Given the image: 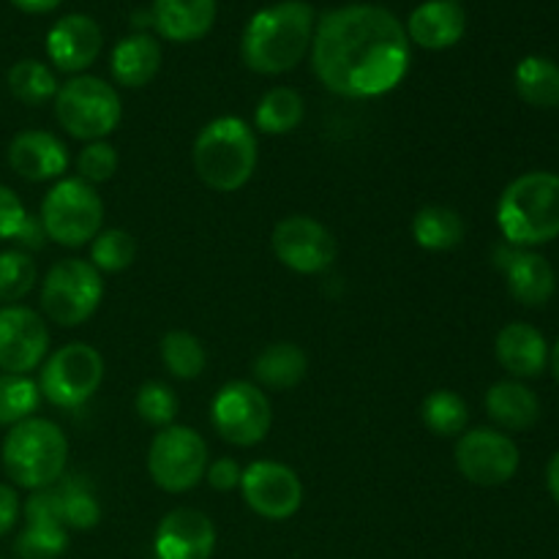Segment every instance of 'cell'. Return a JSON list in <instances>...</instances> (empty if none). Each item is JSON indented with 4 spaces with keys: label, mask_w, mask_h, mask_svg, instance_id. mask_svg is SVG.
I'll return each instance as SVG.
<instances>
[{
    "label": "cell",
    "mask_w": 559,
    "mask_h": 559,
    "mask_svg": "<svg viewBox=\"0 0 559 559\" xmlns=\"http://www.w3.org/2000/svg\"><path fill=\"white\" fill-rule=\"evenodd\" d=\"M44 238H47V235H44L41 222H36V218H27L25 229H22V235L16 240H20V243H25V246H31V249H41Z\"/></svg>",
    "instance_id": "b9f144b4"
},
{
    "label": "cell",
    "mask_w": 559,
    "mask_h": 559,
    "mask_svg": "<svg viewBox=\"0 0 559 559\" xmlns=\"http://www.w3.org/2000/svg\"><path fill=\"white\" fill-rule=\"evenodd\" d=\"M91 243V265L98 273L126 271L136 257V243L126 229H102Z\"/></svg>",
    "instance_id": "e575fe53"
},
{
    "label": "cell",
    "mask_w": 559,
    "mask_h": 559,
    "mask_svg": "<svg viewBox=\"0 0 559 559\" xmlns=\"http://www.w3.org/2000/svg\"><path fill=\"white\" fill-rule=\"evenodd\" d=\"M495 353L502 369L519 380L540 377L549 364V344H546L544 333L527 322H511L502 328L497 333Z\"/></svg>",
    "instance_id": "44dd1931"
},
{
    "label": "cell",
    "mask_w": 559,
    "mask_h": 559,
    "mask_svg": "<svg viewBox=\"0 0 559 559\" xmlns=\"http://www.w3.org/2000/svg\"><path fill=\"white\" fill-rule=\"evenodd\" d=\"M519 448L508 435L497 429L464 431L456 442V467L469 484L502 486L516 475Z\"/></svg>",
    "instance_id": "4fadbf2b"
},
{
    "label": "cell",
    "mask_w": 559,
    "mask_h": 559,
    "mask_svg": "<svg viewBox=\"0 0 559 559\" xmlns=\"http://www.w3.org/2000/svg\"><path fill=\"white\" fill-rule=\"evenodd\" d=\"M304 120V98L293 87H273L260 98L254 126L262 134H289Z\"/></svg>",
    "instance_id": "f1b7e54d"
},
{
    "label": "cell",
    "mask_w": 559,
    "mask_h": 559,
    "mask_svg": "<svg viewBox=\"0 0 559 559\" xmlns=\"http://www.w3.org/2000/svg\"><path fill=\"white\" fill-rule=\"evenodd\" d=\"M311 66L336 96H382L409 69L407 31L382 5H342L322 14L311 38Z\"/></svg>",
    "instance_id": "6da1fadb"
},
{
    "label": "cell",
    "mask_w": 559,
    "mask_h": 559,
    "mask_svg": "<svg viewBox=\"0 0 559 559\" xmlns=\"http://www.w3.org/2000/svg\"><path fill=\"white\" fill-rule=\"evenodd\" d=\"M9 91L16 102L27 104V107H38L55 98L58 93V80H55L52 69L38 60H20L9 69Z\"/></svg>",
    "instance_id": "1f68e13d"
},
{
    "label": "cell",
    "mask_w": 559,
    "mask_h": 559,
    "mask_svg": "<svg viewBox=\"0 0 559 559\" xmlns=\"http://www.w3.org/2000/svg\"><path fill=\"white\" fill-rule=\"evenodd\" d=\"M413 238L426 251H451L464 240V222L453 207L426 205L415 213Z\"/></svg>",
    "instance_id": "83f0119b"
},
{
    "label": "cell",
    "mask_w": 559,
    "mask_h": 559,
    "mask_svg": "<svg viewBox=\"0 0 559 559\" xmlns=\"http://www.w3.org/2000/svg\"><path fill=\"white\" fill-rule=\"evenodd\" d=\"M486 413L500 429L524 431L533 429L540 418V402L527 385L519 380L495 382L486 393Z\"/></svg>",
    "instance_id": "cb8c5ba5"
},
{
    "label": "cell",
    "mask_w": 559,
    "mask_h": 559,
    "mask_svg": "<svg viewBox=\"0 0 559 559\" xmlns=\"http://www.w3.org/2000/svg\"><path fill=\"white\" fill-rule=\"evenodd\" d=\"M211 424L216 435L229 445H260L273 424L271 402L254 382L233 380L213 399Z\"/></svg>",
    "instance_id": "8fae6325"
},
{
    "label": "cell",
    "mask_w": 559,
    "mask_h": 559,
    "mask_svg": "<svg viewBox=\"0 0 559 559\" xmlns=\"http://www.w3.org/2000/svg\"><path fill=\"white\" fill-rule=\"evenodd\" d=\"M513 82H516V93L522 96V102H527L530 107H559V66L555 60L530 55L516 66Z\"/></svg>",
    "instance_id": "4316f807"
},
{
    "label": "cell",
    "mask_w": 559,
    "mask_h": 559,
    "mask_svg": "<svg viewBox=\"0 0 559 559\" xmlns=\"http://www.w3.org/2000/svg\"><path fill=\"white\" fill-rule=\"evenodd\" d=\"M38 222L49 240L76 249L91 243L102 233L104 202L96 186L85 183L82 178H60L44 197Z\"/></svg>",
    "instance_id": "52a82bcc"
},
{
    "label": "cell",
    "mask_w": 559,
    "mask_h": 559,
    "mask_svg": "<svg viewBox=\"0 0 559 559\" xmlns=\"http://www.w3.org/2000/svg\"><path fill=\"white\" fill-rule=\"evenodd\" d=\"M102 298V273L85 260H60L41 282L44 314L60 328H76L91 320Z\"/></svg>",
    "instance_id": "9c48e42d"
},
{
    "label": "cell",
    "mask_w": 559,
    "mask_h": 559,
    "mask_svg": "<svg viewBox=\"0 0 559 559\" xmlns=\"http://www.w3.org/2000/svg\"><path fill=\"white\" fill-rule=\"evenodd\" d=\"M76 178H82L85 183H107L115 173H118V151L115 145H109L107 140L87 142L85 147L76 156Z\"/></svg>",
    "instance_id": "74e56055"
},
{
    "label": "cell",
    "mask_w": 559,
    "mask_h": 559,
    "mask_svg": "<svg viewBox=\"0 0 559 559\" xmlns=\"http://www.w3.org/2000/svg\"><path fill=\"white\" fill-rule=\"evenodd\" d=\"M314 38V9L304 0H287L262 9L249 20L240 41L243 63L257 74L293 71Z\"/></svg>",
    "instance_id": "7a4b0ae2"
},
{
    "label": "cell",
    "mask_w": 559,
    "mask_h": 559,
    "mask_svg": "<svg viewBox=\"0 0 559 559\" xmlns=\"http://www.w3.org/2000/svg\"><path fill=\"white\" fill-rule=\"evenodd\" d=\"M453 3H459V0H453Z\"/></svg>",
    "instance_id": "bcb514c9"
},
{
    "label": "cell",
    "mask_w": 559,
    "mask_h": 559,
    "mask_svg": "<svg viewBox=\"0 0 559 559\" xmlns=\"http://www.w3.org/2000/svg\"><path fill=\"white\" fill-rule=\"evenodd\" d=\"M205 478H207V484H211L216 491H233V489H238V486H240L243 469H240V464L235 462V459L224 456V459H216L213 464H207Z\"/></svg>",
    "instance_id": "ab89813d"
},
{
    "label": "cell",
    "mask_w": 559,
    "mask_h": 559,
    "mask_svg": "<svg viewBox=\"0 0 559 559\" xmlns=\"http://www.w3.org/2000/svg\"><path fill=\"white\" fill-rule=\"evenodd\" d=\"M5 475L22 489H47L66 475L69 440L58 424L47 418H27L11 426L3 440Z\"/></svg>",
    "instance_id": "5b68a950"
},
{
    "label": "cell",
    "mask_w": 559,
    "mask_h": 559,
    "mask_svg": "<svg viewBox=\"0 0 559 559\" xmlns=\"http://www.w3.org/2000/svg\"><path fill=\"white\" fill-rule=\"evenodd\" d=\"M134 407L136 415H140L145 424L164 429V426H173L175 415H178V396H175V391L167 382L151 380L145 382V385H140Z\"/></svg>",
    "instance_id": "8d00e7d4"
},
{
    "label": "cell",
    "mask_w": 559,
    "mask_h": 559,
    "mask_svg": "<svg viewBox=\"0 0 559 559\" xmlns=\"http://www.w3.org/2000/svg\"><path fill=\"white\" fill-rule=\"evenodd\" d=\"M407 38L424 49H448L462 41L467 31L464 9L453 0H426L409 14Z\"/></svg>",
    "instance_id": "7402d4cb"
},
{
    "label": "cell",
    "mask_w": 559,
    "mask_h": 559,
    "mask_svg": "<svg viewBox=\"0 0 559 559\" xmlns=\"http://www.w3.org/2000/svg\"><path fill=\"white\" fill-rule=\"evenodd\" d=\"M27 522H52L63 530H93L102 522V506L82 478H60L38 489L25 502Z\"/></svg>",
    "instance_id": "9a60e30c"
},
{
    "label": "cell",
    "mask_w": 559,
    "mask_h": 559,
    "mask_svg": "<svg viewBox=\"0 0 559 559\" xmlns=\"http://www.w3.org/2000/svg\"><path fill=\"white\" fill-rule=\"evenodd\" d=\"M420 420L437 437H462L469 424L467 402L448 388L431 391L420 404Z\"/></svg>",
    "instance_id": "f546056e"
},
{
    "label": "cell",
    "mask_w": 559,
    "mask_h": 559,
    "mask_svg": "<svg viewBox=\"0 0 559 559\" xmlns=\"http://www.w3.org/2000/svg\"><path fill=\"white\" fill-rule=\"evenodd\" d=\"M41 402L38 382L27 374H0V426H16L33 418Z\"/></svg>",
    "instance_id": "d6a6232c"
},
{
    "label": "cell",
    "mask_w": 559,
    "mask_h": 559,
    "mask_svg": "<svg viewBox=\"0 0 559 559\" xmlns=\"http://www.w3.org/2000/svg\"><path fill=\"white\" fill-rule=\"evenodd\" d=\"M11 3H14L16 9L27 11V14H47V11L58 9L63 0H11Z\"/></svg>",
    "instance_id": "7bdbcfd3"
},
{
    "label": "cell",
    "mask_w": 559,
    "mask_h": 559,
    "mask_svg": "<svg viewBox=\"0 0 559 559\" xmlns=\"http://www.w3.org/2000/svg\"><path fill=\"white\" fill-rule=\"evenodd\" d=\"M9 167L33 183L55 180L69 167V147L52 131H20L9 145Z\"/></svg>",
    "instance_id": "d6986e66"
},
{
    "label": "cell",
    "mask_w": 559,
    "mask_h": 559,
    "mask_svg": "<svg viewBox=\"0 0 559 559\" xmlns=\"http://www.w3.org/2000/svg\"><path fill=\"white\" fill-rule=\"evenodd\" d=\"M273 254L289 271L314 276L336 262L338 243L331 229L311 216H287L273 227Z\"/></svg>",
    "instance_id": "7c38bea8"
},
{
    "label": "cell",
    "mask_w": 559,
    "mask_h": 559,
    "mask_svg": "<svg viewBox=\"0 0 559 559\" xmlns=\"http://www.w3.org/2000/svg\"><path fill=\"white\" fill-rule=\"evenodd\" d=\"M162 364L178 380H197L205 371L207 355L194 333L169 331L162 338Z\"/></svg>",
    "instance_id": "4dcf8cb0"
},
{
    "label": "cell",
    "mask_w": 559,
    "mask_h": 559,
    "mask_svg": "<svg viewBox=\"0 0 559 559\" xmlns=\"http://www.w3.org/2000/svg\"><path fill=\"white\" fill-rule=\"evenodd\" d=\"M500 257L508 289H511V295L519 304L530 306V309H538V306L549 304L557 289V276L555 267L549 265L546 257L527 249L500 251Z\"/></svg>",
    "instance_id": "ffe728a7"
},
{
    "label": "cell",
    "mask_w": 559,
    "mask_h": 559,
    "mask_svg": "<svg viewBox=\"0 0 559 559\" xmlns=\"http://www.w3.org/2000/svg\"><path fill=\"white\" fill-rule=\"evenodd\" d=\"M104 382V358L96 347L71 342L49 355L38 374V391L49 404L76 409L91 402Z\"/></svg>",
    "instance_id": "ba28073f"
},
{
    "label": "cell",
    "mask_w": 559,
    "mask_h": 559,
    "mask_svg": "<svg viewBox=\"0 0 559 559\" xmlns=\"http://www.w3.org/2000/svg\"><path fill=\"white\" fill-rule=\"evenodd\" d=\"M551 369H555V377L559 380V338H557L555 349H551Z\"/></svg>",
    "instance_id": "f6af8a7d"
},
{
    "label": "cell",
    "mask_w": 559,
    "mask_h": 559,
    "mask_svg": "<svg viewBox=\"0 0 559 559\" xmlns=\"http://www.w3.org/2000/svg\"><path fill=\"white\" fill-rule=\"evenodd\" d=\"M104 33L98 22L87 14H69L47 33V55L60 71L76 74L96 63L102 52Z\"/></svg>",
    "instance_id": "ac0fdd59"
},
{
    "label": "cell",
    "mask_w": 559,
    "mask_h": 559,
    "mask_svg": "<svg viewBox=\"0 0 559 559\" xmlns=\"http://www.w3.org/2000/svg\"><path fill=\"white\" fill-rule=\"evenodd\" d=\"M546 484H549L551 497H555V502L559 506V451L551 456L549 467H546Z\"/></svg>",
    "instance_id": "ee69618b"
},
{
    "label": "cell",
    "mask_w": 559,
    "mask_h": 559,
    "mask_svg": "<svg viewBox=\"0 0 559 559\" xmlns=\"http://www.w3.org/2000/svg\"><path fill=\"white\" fill-rule=\"evenodd\" d=\"M147 473L158 489L183 495L200 486L207 473V445L189 426H164L147 451Z\"/></svg>",
    "instance_id": "30bf717a"
},
{
    "label": "cell",
    "mask_w": 559,
    "mask_h": 559,
    "mask_svg": "<svg viewBox=\"0 0 559 559\" xmlns=\"http://www.w3.org/2000/svg\"><path fill=\"white\" fill-rule=\"evenodd\" d=\"M36 262L20 249L0 251V304H16L36 287Z\"/></svg>",
    "instance_id": "d590c367"
},
{
    "label": "cell",
    "mask_w": 559,
    "mask_h": 559,
    "mask_svg": "<svg viewBox=\"0 0 559 559\" xmlns=\"http://www.w3.org/2000/svg\"><path fill=\"white\" fill-rule=\"evenodd\" d=\"M153 551L156 559H211L216 551V527L197 508H175L158 522Z\"/></svg>",
    "instance_id": "e0dca14e"
},
{
    "label": "cell",
    "mask_w": 559,
    "mask_h": 559,
    "mask_svg": "<svg viewBox=\"0 0 559 559\" xmlns=\"http://www.w3.org/2000/svg\"><path fill=\"white\" fill-rule=\"evenodd\" d=\"M497 224L519 249L559 238V175L527 173L508 183L497 202Z\"/></svg>",
    "instance_id": "277c9868"
},
{
    "label": "cell",
    "mask_w": 559,
    "mask_h": 559,
    "mask_svg": "<svg viewBox=\"0 0 559 559\" xmlns=\"http://www.w3.org/2000/svg\"><path fill=\"white\" fill-rule=\"evenodd\" d=\"M243 500L257 516L284 522L293 519L304 506V484L298 473L278 462H254L243 469L240 478Z\"/></svg>",
    "instance_id": "5bb4252c"
},
{
    "label": "cell",
    "mask_w": 559,
    "mask_h": 559,
    "mask_svg": "<svg viewBox=\"0 0 559 559\" xmlns=\"http://www.w3.org/2000/svg\"><path fill=\"white\" fill-rule=\"evenodd\" d=\"M257 382L273 391H293L295 385H300L309 371V358H306L304 349L293 342H276L267 344L260 355L251 364Z\"/></svg>",
    "instance_id": "484cf974"
},
{
    "label": "cell",
    "mask_w": 559,
    "mask_h": 559,
    "mask_svg": "<svg viewBox=\"0 0 559 559\" xmlns=\"http://www.w3.org/2000/svg\"><path fill=\"white\" fill-rule=\"evenodd\" d=\"M109 69L118 85L142 87L158 74L162 69V47L147 33H134L118 41L109 58Z\"/></svg>",
    "instance_id": "d4e9b609"
},
{
    "label": "cell",
    "mask_w": 559,
    "mask_h": 559,
    "mask_svg": "<svg viewBox=\"0 0 559 559\" xmlns=\"http://www.w3.org/2000/svg\"><path fill=\"white\" fill-rule=\"evenodd\" d=\"M66 549H69V530L52 522H27L14 544L20 559H58Z\"/></svg>",
    "instance_id": "836d02e7"
},
{
    "label": "cell",
    "mask_w": 559,
    "mask_h": 559,
    "mask_svg": "<svg viewBox=\"0 0 559 559\" xmlns=\"http://www.w3.org/2000/svg\"><path fill=\"white\" fill-rule=\"evenodd\" d=\"M153 27L169 41H197L216 22V0H153Z\"/></svg>",
    "instance_id": "603a6c76"
},
{
    "label": "cell",
    "mask_w": 559,
    "mask_h": 559,
    "mask_svg": "<svg viewBox=\"0 0 559 559\" xmlns=\"http://www.w3.org/2000/svg\"><path fill=\"white\" fill-rule=\"evenodd\" d=\"M191 158L207 189L229 194V191L243 189L251 180L257 158H260V145H257L254 129L246 120L224 115V118L211 120L197 134Z\"/></svg>",
    "instance_id": "3957f363"
},
{
    "label": "cell",
    "mask_w": 559,
    "mask_h": 559,
    "mask_svg": "<svg viewBox=\"0 0 559 559\" xmlns=\"http://www.w3.org/2000/svg\"><path fill=\"white\" fill-rule=\"evenodd\" d=\"M27 211L20 197L0 183V240H16L27 224Z\"/></svg>",
    "instance_id": "f35d334b"
},
{
    "label": "cell",
    "mask_w": 559,
    "mask_h": 559,
    "mask_svg": "<svg viewBox=\"0 0 559 559\" xmlns=\"http://www.w3.org/2000/svg\"><path fill=\"white\" fill-rule=\"evenodd\" d=\"M16 519H20V497L11 486L0 484V538L14 530Z\"/></svg>",
    "instance_id": "60d3db41"
},
{
    "label": "cell",
    "mask_w": 559,
    "mask_h": 559,
    "mask_svg": "<svg viewBox=\"0 0 559 559\" xmlns=\"http://www.w3.org/2000/svg\"><path fill=\"white\" fill-rule=\"evenodd\" d=\"M49 331L38 311L25 306L0 309V369L5 374H31L44 364Z\"/></svg>",
    "instance_id": "2e32d148"
},
{
    "label": "cell",
    "mask_w": 559,
    "mask_h": 559,
    "mask_svg": "<svg viewBox=\"0 0 559 559\" xmlns=\"http://www.w3.org/2000/svg\"><path fill=\"white\" fill-rule=\"evenodd\" d=\"M55 118L74 140H107L123 118V104L109 82L80 74L55 93Z\"/></svg>",
    "instance_id": "8992f818"
}]
</instances>
